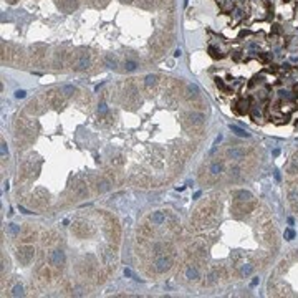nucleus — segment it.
Masks as SVG:
<instances>
[{"label":"nucleus","mask_w":298,"mask_h":298,"mask_svg":"<svg viewBox=\"0 0 298 298\" xmlns=\"http://www.w3.org/2000/svg\"><path fill=\"white\" fill-rule=\"evenodd\" d=\"M222 141V134H219L217 138H215V141H214V144H219V142Z\"/></svg>","instance_id":"31"},{"label":"nucleus","mask_w":298,"mask_h":298,"mask_svg":"<svg viewBox=\"0 0 298 298\" xmlns=\"http://www.w3.org/2000/svg\"><path fill=\"white\" fill-rule=\"evenodd\" d=\"M252 114V118H254L255 121H258V119H262V113H260V108L258 106H252L250 108V111H248Z\"/></svg>","instance_id":"14"},{"label":"nucleus","mask_w":298,"mask_h":298,"mask_svg":"<svg viewBox=\"0 0 298 298\" xmlns=\"http://www.w3.org/2000/svg\"><path fill=\"white\" fill-rule=\"evenodd\" d=\"M228 129L239 138H250V133H247L243 128H240V126H237V124H228Z\"/></svg>","instance_id":"8"},{"label":"nucleus","mask_w":298,"mask_h":298,"mask_svg":"<svg viewBox=\"0 0 298 298\" xmlns=\"http://www.w3.org/2000/svg\"><path fill=\"white\" fill-rule=\"evenodd\" d=\"M23 295V287L22 285H15L12 288V296H22Z\"/></svg>","instance_id":"21"},{"label":"nucleus","mask_w":298,"mask_h":298,"mask_svg":"<svg viewBox=\"0 0 298 298\" xmlns=\"http://www.w3.org/2000/svg\"><path fill=\"white\" fill-rule=\"evenodd\" d=\"M280 154V149H273V156H278Z\"/></svg>","instance_id":"37"},{"label":"nucleus","mask_w":298,"mask_h":298,"mask_svg":"<svg viewBox=\"0 0 298 298\" xmlns=\"http://www.w3.org/2000/svg\"><path fill=\"white\" fill-rule=\"evenodd\" d=\"M33 255H35V250L32 245H22L17 252V258L22 265H28L33 260Z\"/></svg>","instance_id":"1"},{"label":"nucleus","mask_w":298,"mask_h":298,"mask_svg":"<svg viewBox=\"0 0 298 298\" xmlns=\"http://www.w3.org/2000/svg\"><path fill=\"white\" fill-rule=\"evenodd\" d=\"M189 121L192 123L194 126H201L204 121H206V116H204L202 113H189Z\"/></svg>","instance_id":"7"},{"label":"nucleus","mask_w":298,"mask_h":298,"mask_svg":"<svg viewBox=\"0 0 298 298\" xmlns=\"http://www.w3.org/2000/svg\"><path fill=\"white\" fill-rule=\"evenodd\" d=\"M25 96H27L25 89H17V91H15V98H17V100H22V98H25Z\"/></svg>","instance_id":"26"},{"label":"nucleus","mask_w":298,"mask_h":298,"mask_svg":"<svg viewBox=\"0 0 298 298\" xmlns=\"http://www.w3.org/2000/svg\"><path fill=\"white\" fill-rule=\"evenodd\" d=\"M234 197L237 199V201H242V202L252 201V194L248 192V190H237V192L234 194Z\"/></svg>","instance_id":"9"},{"label":"nucleus","mask_w":298,"mask_h":298,"mask_svg":"<svg viewBox=\"0 0 298 298\" xmlns=\"http://www.w3.org/2000/svg\"><path fill=\"white\" fill-rule=\"evenodd\" d=\"M171 267V258L166 255H159L156 260H154V268H156V272L159 273H164L167 268Z\"/></svg>","instance_id":"3"},{"label":"nucleus","mask_w":298,"mask_h":298,"mask_svg":"<svg viewBox=\"0 0 298 298\" xmlns=\"http://www.w3.org/2000/svg\"><path fill=\"white\" fill-rule=\"evenodd\" d=\"M151 222H153V225H162V224L166 222V214L161 210L157 212H153V215H151Z\"/></svg>","instance_id":"5"},{"label":"nucleus","mask_w":298,"mask_h":298,"mask_svg":"<svg viewBox=\"0 0 298 298\" xmlns=\"http://www.w3.org/2000/svg\"><path fill=\"white\" fill-rule=\"evenodd\" d=\"M75 91H76V88L73 86V85H63V86H62V93H63L65 96H70Z\"/></svg>","instance_id":"16"},{"label":"nucleus","mask_w":298,"mask_h":298,"mask_svg":"<svg viewBox=\"0 0 298 298\" xmlns=\"http://www.w3.org/2000/svg\"><path fill=\"white\" fill-rule=\"evenodd\" d=\"M201 195H202V190H197V192L194 194V199H199V197H201Z\"/></svg>","instance_id":"33"},{"label":"nucleus","mask_w":298,"mask_h":298,"mask_svg":"<svg viewBox=\"0 0 298 298\" xmlns=\"http://www.w3.org/2000/svg\"><path fill=\"white\" fill-rule=\"evenodd\" d=\"M138 68V63L134 62V60H126V63H124V70L126 71H134Z\"/></svg>","instance_id":"19"},{"label":"nucleus","mask_w":298,"mask_h":298,"mask_svg":"<svg viewBox=\"0 0 298 298\" xmlns=\"http://www.w3.org/2000/svg\"><path fill=\"white\" fill-rule=\"evenodd\" d=\"M260 283V278H258V277H255V278L254 280H252V283H250V287H257V285H258Z\"/></svg>","instance_id":"29"},{"label":"nucleus","mask_w":298,"mask_h":298,"mask_svg":"<svg viewBox=\"0 0 298 298\" xmlns=\"http://www.w3.org/2000/svg\"><path fill=\"white\" fill-rule=\"evenodd\" d=\"M295 224V220H293V217H288V225H293Z\"/></svg>","instance_id":"36"},{"label":"nucleus","mask_w":298,"mask_h":298,"mask_svg":"<svg viewBox=\"0 0 298 298\" xmlns=\"http://www.w3.org/2000/svg\"><path fill=\"white\" fill-rule=\"evenodd\" d=\"M209 171H210L212 175H219L224 171V164H222V162H219V161H215V162H212V164H210Z\"/></svg>","instance_id":"11"},{"label":"nucleus","mask_w":298,"mask_h":298,"mask_svg":"<svg viewBox=\"0 0 298 298\" xmlns=\"http://www.w3.org/2000/svg\"><path fill=\"white\" fill-rule=\"evenodd\" d=\"M7 232H9L10 235H18L20 234V227L15 225V224H9V225H7Z\"/></svg>","instance_id":"20"},{"label":"nucleus","mask_w":298,"mask_h":298,"mask_svg":"<svg viewBox=\"0 0 298 298\" xmlns=\"http://www.w3.org/2000/svg\"><path fill=\"white\" fill-rule=\"evenodd\" d=\"M239 177H240V169L239 167H232L230 169V179L235 181V179H239Z\"/></svg>","instance_id":"24"},{"label":"nucleus","mask_w":298,"mask_h":298,"mask_svg":"<svg viewBox=\"0 0 298 298\" xmlns=\"http://www.w3.org/2000/svg\"><path fill=\"white\" fill-rule=\"evenodd\" d=\"M104 63H106V66H108V68H113V70L118 66L116 58H113L111 55H106V56H104Z\"/></svg>","instance_id":"15"},{"label":"nucleus","mask_w":298,"mask_h":298,"mask_svg":"<svg viewBox=\"0 0 298 298\" xmlns=\"http://www.w3.org/2000/svg\"><path fill=\"white\" fill-rule=\"evenodd\" d=\"M187 91H189V95L194 96V98L199 95V88L195 86V85H187Z\"/></svg>","instance_id":"23"},{"label":"nucleus","mask_w":298,"mask_h":298,"mask_svg":"<svg viewBox=\"0 0 298 298\" xmlns=\"http://www.w3.org/2000/svg\"><path fill=\"white\" fill-rule=\"evenodd\" d=\"M156 81H157V76L156 75H148L144 78V85L148 88H151V86H154V85H156Z\"/></svg>","instance_id":"17"},{"label":"nucleus","mask_w":298,"mask_h":298,"mask_svg":"<svg viewBox=\"0 0 298 298\" xmlns=\"http://www.w3.org/2000/svg\"><path fill=\"white\" fill-rule=\"evenodd\" d=\"M181 55H182L181 50H175V51H174V56H175V58H177V56H181Z\"/></svg>","instance_id":"34"},{"label":"nucleus","mask_w":298,"mask_h":298,"mask_svg":"<svg viewBox=\"0 0 298 298\" xmlns=\"http://www.w3.org/2000/svg\"><path fill=\"white\" fill-rule=\"evenodd\" d=\"M227 156L230 159H235V161H239V159H242L243 156H245V151H243L242 148H230L227 151Z\"/></svg>","instance_id":"6"},{"label":"nucleus","mask_w":298,"mask_h":298,"mask_svg":"<svg viewBox=\"0 0 298 298\" xmlns=\"http://www.w3.org/2000/svg\"><path fill=\"white\" fill-rule=\"evenodd\" d=\"M18 209H20V212H23V214H32V212H30V210H27L25 207H18Z\"/></svg>","instance_id":"32"},{"label":"nucleus","mask_w":298,"mask_h":298,"mask_svg":"<svg viewBox=\"0 0 298 298\" xmlns=\"http://www.w3.org/2000/svg\"><path fill=\"white\" fill-rule=\"evenodd\" d=\"M9 2H10V3H13V2H15V0H9Z\"/></svg>","instance_id":"38"},{"label":"nucleus","mask_w":298,"mask_h":298,"mask_svg":"<svg viewBox=\"0 0 298 298\" xmlns=\"http://www.w3.org/2000/svg\"><path fill=\"white\" fill-rule=\"evenodd\" d=\"M89 66V55L88 53H80L78 56V62H76V70H86Z\"/></svg>","instance_id":"4"},{"label":"nucleus","mask_w":298,"mask_h":298,"mask_svg":"<svg viewBox=\"0 0 298 298\" xmlns=\"http://www.w3.org/2000/svg\"><path fill=\"white\" fill-rule=\"evenodd\" d=\"M98 113H100V116H103V114L108 113V106L106 103H100V108H98Z\"/></svg>","instance_id":"25"},{"label":"nucleus","mask_w":298,"mask_h":298,"mask_svg":"<svg viewBox=\"0 0 298 298\" xmlns=\"http://www.w3.org/2000/svg\"><path fill=\"white\" fill-rule=\"evenodd\" d=\"M209 53H210V56L212 58H222V53H220V50H217L215 47H209Z\"/></svg>","instance_id":"22"},{"label":"nucleus","mask_w":298,"mask_h":298,"mask_svg":"<svg viewBox=\"0 0 298 298\" xmlns=\"http://www.w3.org/2000/svg\"><path fill=\"white\" fill-rule=\"evenodd\" d=\"M237 106H239V111L242 113V114L243 113H248V111H250V108H252V106H250V100H248V98H245V100H240Z\"/></svg>","instance_id":"12"},{"label":"nucleus","mask_w":298,"mask_h":298,"mask_svg":"<svg viewBox=\"0 0 298 298\" xmlns=\"http://www.w3.org/2000/svg\"><path fill=\"white\" fill-rule=\"evenodd\" d=\"M254 268H255V265H252V263H243L242 267H240V273H242L243 277H247V275H250V273L254 272Z\"/></svg>","instance_id":"13"},{"label":"nucleus","mask_w":298,"mask_h":298,"mask_svg":"<svg viewBox=\"0 0 298 298\" xmlns=\"http://www.w3.org/2000/svg\"><path fill=\"white\" fill-rule=\"evenodd\" d=\"M275 179H277V181H280V179H281V175H280L278 171H275Z\"/></svg>","instance_id":"35"},{"label":"nucleus","mask_w":298,"mask_h":298,"mask_svg":"<svg viewBox=\"0 0 298 298\" xmlns=\"http://www.w3.org/2000/svg\"><path fill=\"white\" fill-rule=\"evenodd\" d=\"M65 260H66V255H65V252L62 248H56V250H51L50 255H48V262L53 267H62L65 263Z\"/></svg>","instance_id":"2"},{"label":"nucleus","mask_w":298,"mask_h":298,"mask_svg":"<svg viewBox=\"0 0 298 298\" xmlns=\"http://www.w3.org/2000/svg\"><path fill=\"white\" fill-rule=\"evenodd\" d=\"M283 237H285V240H288V242H292V240L296 237V234H295V230H293L292 227H288L287 230L283 232Z\"/></svg>","instance_id":"18"},{"label":"nucleus","mask_w":298,"mask_h":298,"mask_svg":"<svg viewBox=\"0 0 298 298\" xmlns=\"http://www.w3.org/2000/svg\"><path fill=\"white\" fill-rule=\"evenodd\" d=\"M124 277H129V278H131V277H133V272L129 270V268H124Z\"/></svg>","instance_id":"30"},{"label":"nucleus","mask_w":298,"mask_h":298,"mask_svg":"<svg viewBox=\"0 0 298 298\" xmlns=\"http://www.w3.org/2000/svg\"><path fill=\"white\" fill-rule=\"evenodd\" d=\"M215 85H217V86H219L220 89H222V91H228V88H227V86H225V85H224V83H222V81H220L219 78H217V80H215Z\"/></svg>","instance_id":"28"},{"label":"nucleus","mask_w":298,"mask_h":298,"mask_svg":"<svg viewBox=\"0 0 298 298\" xmlns=\"http://www.w3.org/2000/svg\"><path fill=\"white\" fill-rule=\"evenodd\" d=\"M186 278H189V280H197V278H199V268L195 267V265H190V267H187V270H186Z\"/></svg>","instance_id":"10"},{"label":"nucleus","mask_w":298,"mask_h":298,"mask_svg":"<svg viewBox=\"0 0 298 298\" xmlns=\"http://www.w3.org/2000/svg\"><path fill=\"white\" fill-rule=\"evenodd\" d=\"M9 154V148H7V142L2 141V157H5Z\"/></svg>","instance_id":"27"}]
</instances>
